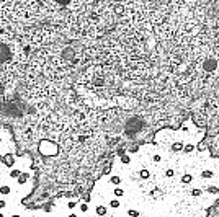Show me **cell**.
<instances>
[{
    "label": "cell",
    "instance_id": "6da1fadb",
    "mask_svg": "<svg viewBox=\"0 0 219 217\" xmlns=\"http://www.w3.org/2000/svg\"><path fill=\"white\" fill-rule=\"evenodd\" d=\"M3 165L8 167V168H13V165H15V157L12 155V153H3Z\"/></svg>",
    "mask_w": 219,
    "mask_h": 217
},
{
    "label": "cell",
    "instance_id": "7a4b0ae2",
    "mask_svg": "<svg viewBox=\"0 0 219 217\" xmlns=\"http://www.w3.org/2000/svg\"><path fill=\"white\" fill-rule=\"evenodd\" d=\"M28 180H30V173H22L18 178H16V184L23 186V184H26V183H28Z\"/></svg>",
    "mask_w": 219,
    "mask_h": 217
},
{
    "label": "cell",
    "instance_id": "3957f363",
    "mask_svg": "<svg viewBox=\"0 0 219 217\" xmlns=\"http://www.w3.org/2000/svg\"><path fill=\"white\" fill-rule=\"evenodd\" d=\"M0 194H2L3 198L10 196L12 194V186H10V184H2V186H0Z\"/></svg>",
    "mask_w": 219,
    "mask_h": 217
},
{
    "label": "cell",
    "instance_id": "277c9868",
    "mask_svg": "<svg viewBox=\"0 0 219 217\" xmlns=\"http://www.w3.org/2000/svg\"><path fill=\"white\" fill-rule=\"evenodd\" d=\"M95 214H97V216H100V217H103V216H106V214H108V209H106L105 206H102V204H100V206H97Z\"/></svg>",
    "mask_w": 219,
    "mask_h": 217
},
{
    "label": "cell",
    "instance_id": "5b68a950",
    "mask_svg": "<svg viewBox=\"0 0 219 217\" xmlns=\"http://www.w3.org/2000/svg\"><path fill=\"white\" fill-rule=\"evenodd\" d=\"M23 171H20L18 168H10V173H8V178H12V180H15L16 181V178L22 175Z\"/></svg>",
    "mask_w": 219,
    "mask_h": 217
},
{
    "label": "cell",
    "instance_id": "8992f818",
    "mask_svg": "<svg viewBox=\"0 0 219 217\" xmlns=\"http://www.w3.org/2000/svg\"><path fill=\"white\" fill-rule=\"evenodd\" d=\"M110 181H111L113 184H121V178L118 176V175H113V176L110 178Z\"/></svg>",
    "mask_w": 219,
    "mask_h": 217
},
{
    "label": "cell",
    "instance_id": "52a82bcc",
    "mask_svg": "<svg viewBox=\"0 0 219 217\" xmlns=\"http://www.w3.org/2000/svg\"><path fill=\"white\" fill-rule=\"evenodd\" d=\"M121 206V202L118 201V199H113V201H110V207L111 209H118Z\"/></svg>",
    "mask_w": 219,
    "mask_h": 217
},
{
    "label": "cell",
    "instance_id": "ba28073f",
    "mask_svg": "<svg viewBox=\"0 0 219 217\" xmlns=\"http://www.w3.org/2000/svg\"><path fill=\"white\" fill-rule=\"evenodd\" d=\"M113 194L116 196V198H121V196L124 194V191L121 190V188H114V190H113Z\"/></svg>",
    "mask_w": 219,
    "mask_h": 217
},
{
    "label": "cell",
    "instance_id": "9c48e42d",
    "mask_svg": "<svg viewBox=\"0 0 219 217\" xmlns=\"http://www.w3.org/2000/svg\"><path fill=\"white\" fill-rule=\"evenodd\" d=\"M7 204H8V202H7V199L5 198H0V211H5Z\"/></svg>",
    "mask_w": 219,
    "mask_h": 217
},
{
    "label": "cell",
    "instance_id": "30bf717a",
    "mask_svg": "<svg viewBox=\"0 0 219 217\" xmlns=\"http://www.w3.org/2000/svg\"><path fill=\"white\" fill-rule=\"evenodd\" d=\"M139 176H141L142 180H147V178L151 176V173H149L147 170H141V173H139Z\"/></svg>",
    "mask_w": 219,
    "mask_h": 217
},
{
    "label": "cell",
    "instance_id": "8fae6325",
    "mask_svg": "<svg viewBox=\"0 0 219 217\" xmlns=\"http://www.w3.org/2000/svg\"><path fill=\"white\" fill-rule=\"evenodd\" d=\"M128 216H129V217H139V212L131 209V211H128Z\"/></svg>",
    "mask_w": 219,
    "mask_h": 217
},
{
    "label": "cell",
    "instance_id": "7c38bea8",
    "mask_svg": "<svg viewBox=\"0 0 219 217\" xmlns=\"http://www.w3.org/2000/svg\"><path fill=\"white\" fill-rule=\"evenodd\" d=\"M79 209H80L82 212H87V211H88V206H87V204H80V206H79Z\"/></svg>",
    "mask_w": 219,
    "mask_h": 217
},
{
    "label": "cell",
    "instance_id": "4fadbf2b",
    "mask_svg": "<svg viewBox=\"0 0 219 217\" xmlns=\"http://www.w3.org/2000/svg\"><path fill=\"white\" fill-rule=\"evenodd\" d=\"M2 162H3V153L0 152V163H2Z\"/></svg>",
    "mask_w": 219,
    "mask_h": 217
},
{
    "label": "cell",
    "instance_id": "5bb4252c",
    "mask_svg": "<svg viewBox=\"0 0 219 217\" xmlns=\"http://www.w3.org/2000/svg\"><path fill=\"white\" fill-rule=\"evenodd\" d=\"M69 217H77V214H74V212H72V214H69Z\"/></svg>",
    "mask_w": 219,
    "mask_h": 217
},
{
    "label": "cell",
    "instance_id": "9a60e30c",
    "mask_svg": "<svg viewBox=\"0 0 219 217\" xmlns=\"http://www.w3.org/2000/svg\"><path fill=\"white\" fill-rule=\"evenodd\" d=\"M0 217H5V214H3V211H0Z\"/></svg>",
    "mask_w": 219,
    "mask_h": 217
},
{
    "label": "cell",
    "instance_id": "2e32d148",
    "mask_svg": "<svg viewBox=\"0 0 219 217\" xmlns=\"http://www.w3.org/2000/svg\"><path fill=\"white\" fill-rule=\"evenodd\" d=\"M10 217H20V214H13V216H10Z\"/></svg>",
    "mask_w": 219,
    "mask_h": 217
},
{
    "label": "cell",
    "instance_id": "e0dca14e",
    "mask_svg": "<svg viewBox=\"0 0 219 217\" xmlns=\"http://www.w3.org/2000/svg\"><path fill=\"white\" fill-rule=\"evenodd\" d=\"M2 142H3V137H2V136H0V144H2Z\"/></svg>",
    "mask_w": 219,
    "mask_h": 217
},
{
    "label": "cell",
    "instance_id": "ac0fdd59",
    "mask_svg": "<svg viewBox=\"0 0 219 217\" xmlns=\"http://www.w3.org/2000/svg\"><path fill=\"white\" fill-rule=\"evenodd\" d=\"M43 217H46V216H43Z\"/></svg>",
    "mask_w": 219,
    "mask_h": 217
}]
</instances>
